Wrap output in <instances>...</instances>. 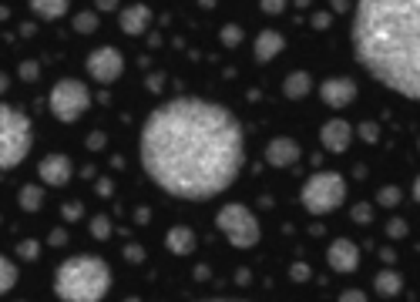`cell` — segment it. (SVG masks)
Here are the masks:
<instances>
[{
    "instance_id": "9a60e30c",
    "label": "cell",
    "mask_w": 420,
    "mask_h": 302,
    "mask_svg": "<svg viewBox=\"0 0 420 302\" xmlns=\"http://www.w3.org/2000/svg\"><path fill=\"white\" fill-rule=\"evenodd\" d=\"M286 47V38L279 34V31H263L259 38H256V44H252V54H256V61H272V57L279 54Z\"/></svg>"
},
{
    "instance_id": "603a6c76",
    "label": "cell",
    "mask_w": 420,
    "mask_h": 302,
    "mask_svg": "<svg viewBox=\"0 0 420 302\" xmlns=\"http://www.w3.org/2000/svg\"><path fill=\"white\" fill-rule=\"evenodd\" d=\"M91 235H95V239H108V235H111V218H108V215H95V218H91Z\"/></svg>"
},
{
    "instance_id": "30bf717a",
    "label": "cell",
    "mask_w": 420,
    "mask_h": 302,
    "mask_svg": "<svg viewBox=\"0 0 420 302\" xmlns=\"http://www.w3.org/2000/svg\"><path fill=\"white\" fill-rule=\"evenodd\" d=\"M320 141H323V148L333 151V154L346 151V148H350V141H353V128H350V121H343V118L326 121L323 128H320Z\"/></svg>"
},
{
    "instance_id": "1f68e13d",
    "label": "cell",
    "mask_w": 420,
    "mask_h": 302,
    "mask_svg": "<svg viewBox=\"0 0 420 302\" xmlns=\"http://www.w3.org/2000/svg\"><path fill=\"white\" fill-rule=\"evenodd\" d=\"M387 232H390L394 239H403V235H407V222H403V218H394V222L387 225Z\"/></svg>"
},
{
    "instance_id": "d6a6232c",
    "label": "cell",
    "mask_w": 420,
    "mask_h": 302,
    "mask_svg": "<svg viewBox=\"0 0 420 302\" xmlns=\"http://www.w3.org/2000/svg\"><path fill=\"white\" fill-rule=\"evenodd\" d=\"M340 302H366V296L360 289H346V292H340Z\"/></svg>"
},
{
    "instance_id": "f546056e",
    "label": "cell",
    "mask_w": 420,
    "mask_h": 302,
    "mask_svg": "<svg viewBox=\"0 0 420 302\" xmlns=\"http://www.w3.org/2000/svg\"><path fill=\"white\" fill-rule=\"evenodd\" d=\"M259 7H263L266 14H283V10H286V0H259Z\"/></svg>"
},
{
    "instance_id": "484cf974",
    "label": "cell",
    "mask_w": 420,
    "mask_h": 302,
    "mask_svg": "<svg viewBox=\"0 0 420 302\" xmlns=\"http://www.w3.org/2000/svg\"><path fill=\"white\" fill-rule=\"evenodd\" d=\"M377 202H380V205H397V202H400V189H380Z\"/></svg>"
},
{
    "instance_id": "5b68a950",
    "label": "cell",
    "mask_w": 420,
    "mask_h": 302,
    "mask_svg": "<svg viewBox=\"0 0 420 302\" xmlns=\"http://www.w3.org/2000/svg\"><path fill=\"white\" fill-rule=\"evenodd\" d=\"M346 182L340 171H316L303 185V208L309 215H329L343 205Z\"/></svg>"
},
{
    "instance_id": "d6986e66",
    "label": "cell",
    "mask_w": 420,
    "mask_h": 302,
    "mask_svg": "<svg viewBox=\"0 0 420 302\" xmlns=\"http://www.w3.org/2000/svg\"><path fill=\"white\" fill-rule=\"evenodd\" d=\"M17 279H20L17 262H10L7 255H0V296H3V292H10V289L17 285Z\"/></svg>"
},
{
    "instance_id": "e0dca14e",
    "label": "cell",
    "mask_w": 420,
    "mask_h": 302,
    "mask_svg": "<svg viewBox=\"0 0 420 302\" xmlns=\"http://www.w3.org/2000/svg\"><path fill=\"white\" fill-rule=\"evenodd\" d=\"M165 242H169V248H172L175 255H192L195 252V232L189 225H175Z\"/></svg>"
},
{
    "instance_id": "8d00e7d4",
    "label": "cell",
    "mask_w": 420,
    "mask_h": 302,
    "mask_svg": "<svg viewBox=\"0 0 420 302\" xmlns=\"http://www.w3.org/2000/svg\"><path fill=\"white\" fill-rule=\"evenodd\" d=\"M98 3V10H115L118 7V0H95Z\"/></svg>"
},
{
    "instance_id": "4fadbf2b",
    "label": "cell",
    "mask_w": 420,
    "mask_h": 302,
    "mask_svg": "<svg viewBox=\"0 0 420 302\" xmlns=\"http://www.w3.org/2000/svg\"><path fill=\"white\" fill-rule=\"evenodd\" d=\"M266 161L272 168H289L300 161V145L293 138H272L266 145Z\"/></svg>"
},
{
    "instance_id": "836d02e7",
    "label": "cell",
    "mask_w": 420,
    "mask_h": 302,
    "mask_svg": "<svg viewBox=\"0 0 420 302\" xmlns=\"http://www.w3.org/2000/svg\"><path fill=\"white\" fill-rule=\"evenodd\" d=\"M125 259H128V262H141V259H145V248H141V246H128V248H125Z\"/></svg>"
},
{
    "instance_id": "8fae6325",
    "label": "cell",
    "mask_w": 420,
    "mask_h": 302,
    "mask_svg": "<svg viewBox=\"0 0 420 302\" xmlns=\"http://www.w3.org/2000/svg\"><path fill=\"white\" fill-rule=\"evenodd\" d=\"M326 259H329V269H336V272H357V265H360V248L357 242H350V239H336L329 252H326Z\"/></svg>"
},
{
    "instance_id": "f35d334b",
    "label": "cell",
    "mask_w": 420,
    "mask_h": 302,
    "mask_svg": "<svg viewBox=\"0 0 420 302\" xmlns=\"http://www.w3.org/2000/svg\"><path fill=\"white\" fill-rule=\"evenodd\" d=\"M326 24H329V14H316L313 17V27H326Z\"/></svg>"
},
{
    "instance_id": "277c9868",
    "label": "cell",
    "mask_w": 420,
    "mask_h": 302,
    "mask_svg": "<svg viewBox=\"0 0 420 302\" xmlns=\"http://www.w3.org/2000/svg\"><path fill=\"white\" fill-rule=\"evenodd\" d=\"M31 151V118L0 104V168H17Z\"/></svg>"
},
{
    "instance_id": "d4e9b609",
    "label": "cell",
    "mask_w": 420,
    "mask_h": 302,
    "mask_svg": "<svg viewBox=\"0 0 420 302\" xmlns=\"http://www.w3.org/2000/svg\"><path fill=\"white\" fill-rule=\"evenodd\" d=\"M17 255H20V259H38L40 246L34 242V239H27V242H20V246H17Z\"/></svg>"
},
{
    "instance_id": "74e56055",
    "label": "cell",
    "mask_w": 420,
    "mask_h": 302,
    "mask_svg": "<svg viewBox=\"0 0 420 302\" xmlns=\"http://www.w3.org/2000/svg\"><path fill=\"white\" fill-rule=\"evenodd\" d=\"M88 145H91V148H101V145H104V134H101V132L91 134V138H88Z\"/></svg>"
},
{
    "instance_id": "f1b7e54d",
    "label": "cell",
    "mask_w": 420,
    "mask_h": 302,
    "mask_svg": "<svg viewBox=\"0 0 420 302\" xmlns=\"http://www.w3.org/2000/svg\"><path fill=\"white\" fill-rule=\"evenodd\" d=\"M289 276H293V283H306V279H309V265H306V262H293Z\"/></svg>"
},
{
    "instance_id": "3957f363",
    "label": "cell",
    "mask_w": 420,
    "mask_h": 302,
    "mask_svg": "<svg viewBox=\"0 0 420 302\" xmlns=\"http://www.w3.org/2000/svg\"><path fill=\"white\" fill-rule=\"evenodd\" d=\"M111 289V269L98 255H71L54 272V292L64 302H101Z\"/></svg>"
},
{
    "instance_id": "52a82bcc",
    "label": "cell",
    "mask_w": 420,
    "mask_h": 302,
    "mask_svg": "<svg viewBox=\"0 0 420 302\" xmlns=\"http://www.w3.org/2000/svg\"><path fill=\"white\" fill-rule=\"evenodd\" d=\"M47 104H51V114H54L58 121L71 125V121H77L81 114L88 111L91 95H88V88H84L81 81H75V77H64V81H58V84L51 88Z\"/></svg>"
},
{
    "instance_id": "8992f818",
    "label": "cell",
    "mask_w": 420,
    "mask_h": 302,
    "mask_svg": "<svg viewBox=\"0 0 420 302\" xmlns=\"http://www.w3.org/2000/svg\"><path fill=\"white\" fill-rule=\"evenodd\" d=\"M215 225L226 232L235 248H252L259 239H263V228H259V218L249 212L246 205L232 202V205H222V212L215 215Z\"/></svg>"
},
{
    "instance_id": "6da1fadb",
    "label": "cell",
    "mask_w": 420,
    "mask_h": 302,
    "mask_svg": "<svg viewBox=\"0 0 420 302\" xmlns=\"http://www.w3.org/2000/svg\"><path fill=\"white\" fill-rule=\"evenodd\" d=\"M138 148L141 168L162 191L205 202L229 189L242 168V125L215 101L175 97L148 114Z\"/></svg>"
},
{
    "instance_id": "ffe728a7",
    "label": "cell",
    "mask_w": 420,
    "mask_h": 302,
    "mask_svg": "<svg viewBox=\"0 0 420 302\" xmlns=\"http://www.w3.org/2000/svg\"><path fill=\"white\" fill-rule=\"evenodd\" d=\"M40 205H44V191H40L38 185H24V189H20V208H24V212H38Z\"/></svg>"
},
{
    "instance_id": "44dd1931",
    "label": "cell",
    "mask_w": 420,
    "mask_h": 302,
    "mask_svg": "<svg viewBox=\"0 0 420 302\" xmlns=\"http://www.w3.org/2000/svg\"><path fill=\"white\" fill-rule=\"evenodd\" d=\"M400 285H403V279L397 272H380V276H377V292H380V296H397Z\"/></svg>"
},
{
    "instance_id": "4316f807",
    "label": "cell",
    "mask_w": 420,
    "mask_h": 302,
    "mask_svg": "<svg viewBox=\"0 0 420 302\" xmlns=\"http://www.w3.org/2000/svg\"><path fill=\"white\" fill-rule=\"evenodd\" d=\"M38 74H40L38 61H24V64H20V77H24V81H38Z\"/></svg>"
},
{
    "instance_id": "9c48e42d",
    "label": "cell",
    "mask_w": 420,
    "mask_h": 302,
    "mask_svg": "<svg viewBox=\"0 0 420 302\" xmlns=\"http://www.w3.org/2000/svg\"><path fill=\"white\" fill-rule=\"evenodd\" d=\"M38 175L44 185H51V189H61V185H68L71 182V175H75V165H71V158L68 154H47V158H40L38 165Z\"/></svg>"
},
{
    "instance_id": "ab89813d",
    "label": "cell",
    "mask_w": 420,
    "mask_h": 302,
    "mask_svg": "<svg viewBox=\"0 0 420 302\" xmlns=\"http://www.w3.org/2000/svg\"><path fill=\"white\" fill-rule=\"evenodd\" d=\"M202 302H242V299H202Z\"/></svg>"
},
{
    "instance_id": "7a4b0ae2",
    "label": "cell",
    "mask_w": 420,
    "mask_h": 302,
    "mask_svg": "<svg viewBox=\"0 0 420 302\" xmlns=\"http://www.w3.org/2000/svg\"><path fill=\"white\" fill-rule=\"evenodd\" d=\"M353 51L370 74L397 95L420 97V0H360Z\"/></svg>"
},
{
    "instance_id": "ba28073f",
    "label": "cell",
    "mask_w": 420,
    "mask_h": 302,
    "mask_svg": "<svg viewBox=\"0 0 420 302\" xmlns=\"http://www.w3.org/2000/svg\"><path fill=\"white\" fill-rule=\"evenodd\" d=\"M121 71H125V57H121V51H115V47H98V51H91V57H88V74L95 77L98 84L118 81Z\"/></svg>"
},
{
    "instance_id": "4dcf8cb0",
    "label": "cell",
    "mask_w": 420,
    "mask_h": 302,
    "mask_svg": "<svg viewBox=\"0 0 420 302\" xmlns=\"http://www.w3.org/2000/svg\"><path fill=\"white\" fill-rule=\"evenodd\" d=\"M370 218H373V208H370V205H357V208H353V222H363V225H366Z\"/></svg>"
},
{
    "instance_id": "cb8c5ba5",
    "label": "cell",
    "mask_w": 420,
    "mask_h": 302,
    "mask_svg": "<svg viewBox=\"0 0 420 302\" xmlns=\"http://www.w3.org/2000/svg\"><path fill=\"white\" fill-rule=\"evenodd\" d=\"M357 134H360L363 141H370V145H373V141L380 138V128H377L373 121H360V125H357Z\"/></svg>"
},
{
    "instance_id": "d590c367",
    "label": "cell",
    "mask_w": 420,
    "mask_h": 302,
    "mask_svg": "<svg viewBox=\"0 0 420 302\" xmlns=\"http://www.w3.org/2000/svg\"><path fill=\"white\" fill-rule=\"evenodd\" d=\"M64 242H68V235H64V232H51V246H64Z\"/></svg>"
},
{
    "instance_id": "83f0119b",
    "label": "cell",
    "mask_w": 420,
    "mask_h": 302,
    "mask_svg": "<svg viewBox=\"0 0 420 302\" xmlns=\"http://www.w3.org/2000/svg\"><path fill=\"white\" fill-rule=\"evenodd\" d=\"M222 40H226L229 47H235V44L242 40V31H239L235 24H229V27H222Z\"/></svg>"
},
{
    "instance_id": "2e32d148",
    "label": "cell",
    "mask_w": 420,
    "mask_h": 302,
    "mask_svg": "<svg viewBox=\"0 0 420 302\" xmlns=\"http://www.w3.org/2000/svg\"><path fill=\"white\" fill-rule=\"evenodd\" d=\"M309 91H313V77H309V71H293V74L283 81V95H286L289 101H303Z\"/></svg>"
},
{
    "instance_id": "e575fe53",
    "label": "cell",
    "mask_w": 420,
    "mask_h": 302,
    "mask_svg": "<svg viewBox=\"0 0 420 302\" xmlns=\"http://www.w3.org/2000/svg\"><path fill=\"white\" fill-rule=\"evenodd\" d=\"M77 215H81V205H77V202H68V205H64V218H71V222H75Z\"/></svg>"
},
{
    "instance_id": "ac0fdd59",
    "label": "cell",
    "mask_w": 420,
    "mask_h": 302,
    "mask_svg": "<svg viewBox=\"0 0 420 302\" xmlns=\"http://www.w3.org/2000/svg\"><path fill=\"white\" fill-rule=\"evenodd\" d=\"M68 7H71V0H31V10L40 14L44 20H58L68 14Z\"/></svg>"
},
{
    "instance_id": "7402d4cb",
    "label": "cell",
    "mask_w": 420,
    "mask_h": 302,
    "mask_svg": "<svg viewBox=\"0 0 420 302\" xmlns=\"http://www.w3.org/2000/svg\"><path fill=\"white\" fill-rule=\"evenodd\" d=\"M75 31H77V34H95V31H98V14H91V10L77 14V17H75Z\"/></svg>"
},
{
    "instance_id": "7c38bea8",
    "label": "cell",
    "mask_w": 420,
    "mask_h": 302,
    "mask_svg": "<svg viewBox=\"0 0 420 302\" xmlns=\"http://www.w3.org/2000/svg\"><path fill=\"white\" fill-rule=\"evenodd\" d=\"M320 97H323L329 108H346L353 97H357V84L350 77H329L320 84Z\"/></svg>"
},
{
    "instance_id": "5bb4252c",
    "label": "cell",
    "mask_w": 420,
    "mask_h": 302,
    "mask_svg": "<svg viewBox=\"0 0 420 302\" xmlns=\"http://www.w3.org/2000/svg\"><path fill=\"white\" fill-rule=\"evenodd\" d=\"M118 24H121V31H125V34L138 38V34H145V31H148V24H152V10H148L145 3H132V7H125V10H121Z\"/></svg>"
}]
</instances>
